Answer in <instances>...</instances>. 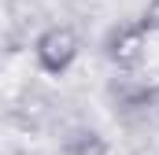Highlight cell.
Masks as SVG:
<instances>
[{
    "instance_id": "3957f363",
    "label": "cell",
    "mask_w": 159,
    "mask_h": 155,
    "mask_svg": "<svg viewBox=\"0 0 159 155\" xmlns=\"http://www.w3.org/2000/svg\"><path fill=\"white\" fill-rule=\"evenodd\" d=\"M111 96H115V104L122 111H148L159 100V85H141L133 78H119L111 85Z\"/></svg>"
},
{
    "instance_id": "6da1fadb",
    "label": "cell",
    "mask_w": 159,
    "mask_h": 155,
    "mask_svg": "<svg viewBox=\"0 0 159 155\" xmlns=\"http://www.w3.org/2000/svg\"><path fill=\"white\" fill-rule=\"evenodd\" d=\"M81 52V41L70 26H48L44 33L34 44V55H37V67L44 74H63L70 70V63L78 59Z\"/></svg>"
},
{
    "instance_id": "7a4b0ae2",
    "label": "cell",
    "mask_w": 159,
    "mask_h": 155,
    "mask_svg": "<svg viewBox=\"0 0 159 155\" xmlns=\"http://www.w3.org/2000/svg\"><path fill=\"white\" fill-rule=\"evenodd\" d=\"M104 55L111 67L119 70H137L148 59V33L141 30V22H122L104 37Z\"/></svg>"
},
{
    "instance_id": "277c9868",
    "label": "cell",
    "mask_w": 159,
    "mask_h": 155,
    "mask_svg": "<svg viewBox=\"0 0 159 155\" xmlns=\"http://www.w3.org/2000/svg\"><path fill=\"white\" fill-rule=\"evenodd\" d=\"M63 155H107V140L93 129H78L67 144H63Z\"/></svg>"
},
{
    "instance_id": "5b68a950",
    "label": "cell",
    "mask_w": 159,
    "mask_h": 155,
    "mask_svg": "<svg viewBox=\"0 0 159 155\" xmlns=\"http://www.w3.org/2000/svg\"><path fill=\"white\" fill-rule=\"evenodd\" d=\"M141 30H144L148 37H159V0H152V4L144 7V15H141Z\"/></svg>"
}]
</instances>
